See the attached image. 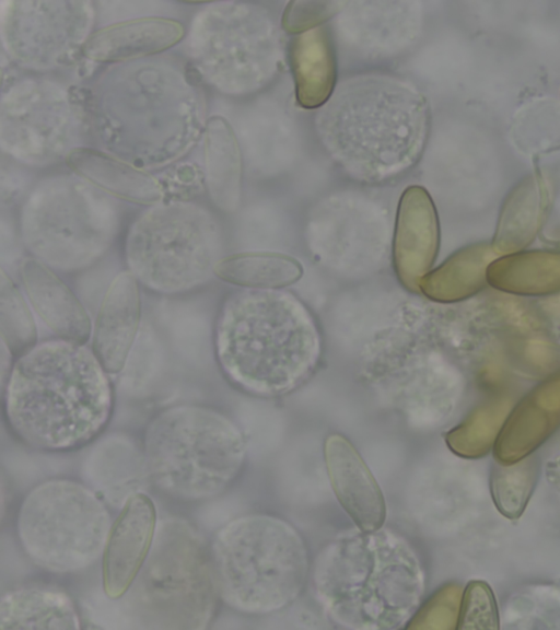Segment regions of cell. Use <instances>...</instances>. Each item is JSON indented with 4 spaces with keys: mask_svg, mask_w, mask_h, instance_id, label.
Returning <instances> with one entry per match:
<instances>
[{
    "mask_svg": "<svg viewBox=\"0 0 560 630\" xmlns=\"http://www.w3.org/2000/svg\"><path fill=\"white\" fill-rule=\"evenodd\" d=\"M113 524L102 499L71 478H50L23 497L15 521L21 549L38 568L69 574L102 556Z\"/></svg>",
    "mask_w": 560,
    "mask_h": 630,
    "instance_id": "obj_5",
    "label": "cell"
},
{
    "mask_svg": "<svg viewBox=\"0 0 560 630\" xmlns=\"http://www.w3.org/2000/svg\"><path fill=\"white\" fill-rule=\"evenodd\" d=\"M290 61L298 103L306 108L324 104L336 82V58L326 28L315 27L296 35Z\"/></svg>",
    "mask_w": 560,
    "mask_h": 630,
    "instance_id": "obj_19",
    "label": "cell"
},
{
    "mask_svg": "<svg viewBox=\"0 0 560 630\" xmlns=\"http://www.w3.org/2000/svg\"><path fill=\"white\" fill-rule=\"evenodd\" d=\"M143 457L151 483L179 502L212 500L234 482L245 459L236 424L199 404L162 409L143 433Z\"/></svg>",
    "mask_w": 560,
    "mask_h": 630,
    "instance_id": "obj_3",
    "label": "cell"
},
{
    "mask_svg": "<svg viewBox=\"0 0 560 630\" xmlns=\"http://www.w3.org/2000/svg\"><path fill=\"white\" fill-rule=\"evenodd\" d=\"M488 282L498 290L520 295H546L560 290V252L530 250L494 259Z\"/></svg>",
    "mask_w": 560,
    "mask_h": 630,
    "instance_id": "obj_22",
    "label": "cell"
},
{
    "mask_svg": "<svg viewBox=\"0 0 560 630\" xmlns=\"http://www.w3.org/2000/svg\"><path fill=\"white\" fill-rule=\"evenodd\" d=\"M180 22L160 16L120 21L92 33L82 52L96 62L125 61L162 52L184 37Z\"/></svg>",
    "mask_w": 560,
    "mask_h": 630,
    "instance_id": "obj_16",
    "label": "cell"
},
{
    "mask_svg": "<svg viewBox=\"0 0 560 630\" xmlns=\"http://www.w3.org/2000/svg\"><path fill=\"white\" fill-rule=\"evenodd\" d=\"M509 399H492L476 408L467 419L450 432V446L464 456H480L493 444L511 412Z\"/></svg>",
    "mask_w": 560,
    "mask_h": 630,
    "instance_id": "obj_25",
    "label": "cell"
},
{
    "mask_svg": "<svg viewBox=\"0 0 560 630\" xmlns=\"http://www.w3.org/2000/svg\"><path fill=\"white\" fill-rule=\"evenodd\" d=\"M214 224L190 202L155 205L130 226L126 240L129 271L145 288L178 294L203 284L220 260Z\"/></svg>",
    "mask_w": 560,
    "mask_h": 630,
    "instance_id": "obj_6",
    "label": "cell"
},
{
    "mask_svg": "<svg viewBox=\"0 0 560 630\" xmlns=\"http://www.w3.org/2000/svg\"><path fill=\"white\" fill-rule=\"evenodd\" d=\"M20 277L33 308L56 337L85 343L92 331L90 316L51 268L27 258L20 265Z\"/></svg>",
    "mask_w": 560,
    "mask_h": 630,
    "instance_id": "obj_15",
    "label": "cell"
},
{
    "mask_svg": "<svg viewBox=\"0 0 560 630\" xmlns=\"http://www.w3.org/2000/svg\"><path fill=\"white\" fill-rule=\"evenodd\" d=\"M537 469L532 459L500 464L491 476L494 503L506 517H518L533 492Z\"/></svg>",
    "mask_w": 560,
    "mask_h": 630,
    "instance_id": "obj_27",
    "label": "cell"
},
{
    "mask_svg": "<svg viewBox=\"0 0 560 630\" xmlns=\"http://www.w3.org/2000/svg\"><path fill=\"white\" fill-rule=\"evenodd\" d=\"M458 628L497 629L499 615L491 588L483 582L474 581L466 587L462 598Z\"/></svg>",
    "mask_w": 560,
    "mask_h": 630,
    "instance_id": "obj_28",
    "label": "cell"
},
{
    "mask_svg": "<svg viewBox=\"0 0 560 630\" xmlns=\"http://www.w3.org/2000/svg\"><path fill=\"white\" fill-rule=\"evenodd\" d=\"M303 268L287 255L250 253L220 259L214 275L221 280L248 289H275L298 281Z\"/></svg>",
    "mask_w": 560,
    "mask_h": 630,
    "instance_id": "obj_24",
    "label": "cell"
},
{
    "mask_svg": "<svg viewBox=\"0 0 560 630\" xmlns=\"http://www.w3.org/2000/svg\"><path fill=\"white\" fill-rule=\"evenodd\" d=\"M117 229L116 212L108 203L80 197L73 201L45 200L33 195L23 208L25 244L37 259L56 269L74 271L97 260Z\"/></svg>",
    "mask_w": 560,
    "mask_h": 630,
    "instance_id": "obj_8",
    "label": "cell"
},
{
    "mask_svg": "<svg viewBox=\"0 0 560 630\" xmlns=\"http://www.w3.org/2000/svg\"><path fill=\"white\" fill-rule=\"evenodd\" d=\"M378 530L339 539L317 559V593L345 626L395 628L420 602L423 579L417 557L404 540Z\"/></svg>",
    "mask_w": 560,
    "mask_h": 630,
    "instance_id": "obj_2",
    "label": "cell"
},
{
    "mask_svg": "<svg viewBox=\"0 0 560 630\" xmlns=\"http://www.w3.org/2000/svg\"><path fill=\"white\" fill-rule=\"evenodd\" d=\"M154 539L142 568L148 604L158 606V612H172L175 627H206L218 596L209 552L182 522H164Z\"/></svg>",
    "mask_w": 560,
    "mask_h": 630,
    "instance_id": "obj_7",
    "label": "cell"
},
{
    "mask_svg": "<svg viewBox=\"0 0 560 630\" xmlns=\"http://www.w3.org/2000/svg\"><path fill=\"white\" fill-rule=\"evenodd\" d=\"M93 16L90 2H10L2 16V39L21 63L48 70L67 63L83 49Z\"/></svg>",
    "mask_w": 560,
    "mask_h": 630,
    "instance_id": "obj_9",
    "label": "cell"
},
{
    "mask_svg": "<svg viewBox=\"0 0 560 630\" xmlns=\"http://www.w3.org/2000/svg\"><path fill=\"white\" fill-rule=\"evenodd\" d=\"M67 161L77 174L122 199L154 203L163 198V187L153 176L97 150L77 148Z\"/></svg>",
    "mask_w": 560,
    "mask_h": 630,
    "instance_id": "obj_20",
    "label": "cell"
},
{
    "mask_svg": "<svg viewBox=\"0 0 560 630\" xmlns=\"http://www.w3.org/2000/svg\"><path fill=\"white\" fill-rule=\"evenodd\" d=\"M560 425V371L538 384L510 412L495 442L502 464L523 459Z\"/></svg>",
    "mask_w": 560,
    "mask_h": 630,
    "instance_id": "obj_14",
    "label": "cell"
},
{
    "mask_svg": "<svg viewBox=\"0 0 560 630\" xmlns=\"http://www.w3.org/2000/svg\"><path fill=\"white\" fill-rule=\"evenodd\" d=\"M499 255L489 243L468 245L424 276L419 285L431 299L454 302L480 291L487 280V269Z\"/></svg>",
    "mask_w": 560,
    "mask_h": 630,
    "instance_id": "obj_23",
    "label": "cell"
},
{
    "mask_svg": "<svg viewBox=\"0 0 560 630\" xmlns=\"http://www.w3.org/2000/svg\"><path fill=\"white\" fill-rule=\"evenodd\" d=\"M158 530L156 509L144 492L129 494L114 520L102 556V583L107 597L124 596L141 572Z\"/></svg>",
    "mask_w": 560,
    "mask_h": 630,
    "instance_id": "obj_10",
    "label": "cell"
},
{
    "mask_svg": "<svg viewBox=\"0 0 560 630\" xmlns=\"http://www.w3.org/2000/svg\"><path fill=\"white\" fill-rule=\"evenodd\" d=\"M141 316L139 281L120 271L102 300L93 329L92 350L108 374H118L131 353Z\"/></svg>",
    "mask_w": 560,
    "mask_h": 630,
    "instance_id": "obj_11",
    "label": "cell"
},
{
    "mask_svg": "<svg viewBox=\"0 0 560 630\" xmlns=\"http://www.w3.org/2000/svg\"><path fill=\"white\" fill-rule=\"evenodd\" d=\"M205 182L212 202L222 211H234L241 192V156L230 125L211 117L203 136Z\"/></svg>",
    "mask_w": 560,
    "mask_h": 630,
    "instance_id": "obj_21",
    "label": "cell"
},
{
    "mask_svg": "<svg viewBox=\"0 0 560 630\" xmlns=\"http://www.w3.org/2000/svg\"><path fill=\"white\" fill-rule=\"evenodd\" d=\"M209 561L218 597L244 614H265L290 604L303 588L307 558L287 523L244 515L219 528Z\"/></svg>",
    "mask_w": 560,
    "mask_h": 630,
    "instance_id": "obj_4",
    "label": "cell"
},
{
    "mask_svg": "<svg viewBox=\"0 0 560 630\" xmlns=\"http://www.w3.org/2000/svg\"><path fill=\"white\" fill-rule=\"evenodd\" d=\"M439 223L434 205L421 186L402 192L398 206L394 257L404 281L418 285L436 255Z\"/></svg>",
    "mask_w": 560,
    "mask_h": 630,
    "instance_id": "obj_13",
    "label": "cell"
},
{
    "mask_svg": "<svg viewBox=\"0 0 560 630\" xmlns=\"http://www.w3.org/2000/svg\"><path fill=\"white\" fill-rule=\"evenodd\" d=\"M1 341L18 357L37 343L32 312L12 279L0 271Z\"/></svg>",
    "mask_w": 560,
    "mask_h": 630,
    "instance_id": "obj_26",
    "label": "cell"
},
{
    "mask_svg": "<svg viewBox=\"0 0 560 630\" xmlns=\"http://www.w3.org/2000/svg\"><path fill=\"white\" fill-rule=\"evenodd\" d=\"M325 462L334 492L358 529H380L386 517L385 501L353 445L341 435H330L325 443Z\"/></svg>",
    "mask_w": 560,
    "mask_h": 630,
    "instance_id": "obj_12",
    "label": "cell"
},
{
    "mask_svg": "<svg viewBox=\"0 0 560 630\" xmlns=\"http://www.w3.org/2000/svg\"><path fill=\"white\" fill-rule=\"evenodd\" d=\"M3 417L25 446L67 453L93 442L114 408L109 374L85 343L52 338L18 357L3 383Z\"/></svg>",
    "mask_w": 560,
    "mask_h": 630,
    "instance_id": "obj_1",
    "label": "cell"
},
{
    "mask_svg": "<svg viewBox=\"0 0 560 630\" xmlns=\"http://www.w3.org/2000/svg\"><path fill=\"white\" fill-rule=\"evenodd\" d=\"M546 178L535 172L523 177L506 195L491 246L498 255L517 253L537 236L550 209Z\"/></svg>",
    "mask_w": 560,
    "mask_h": 630,
    "instance_id": "obj_17",
    "label": "cell"
},
{
    "mask_svg": "<svg viewBox=\"0 0 560 630\" xmlns=\"http://www.w3.org/2000/svg\"><path fill=\"white\" fill-rule=\"evenodd\" d=\"M79 610L65 591L45 585L12 588L0 599L1 630H78Z\"/></svg>",
    "mask_w": 560,
    "mask_h": 630,
    "instance_id": "obj_18",
    "label": "cell"
},
{
    "mask_svg": "<svg viewBox=\"0 0 560 630\" xmlns=\"http://www.w3.org/2000/svg\"><path fill=\"white\" fill-rule=\"evenodd\" d=\"M343 4L337 1H292L283 12V27L292 33L313 30L335 15Z\"/></svg>",
    "mask_w": 560,
    "mask_h": 630,
    "instance_id": "obj_29",
    "label": "cell"
}]
</instances>
